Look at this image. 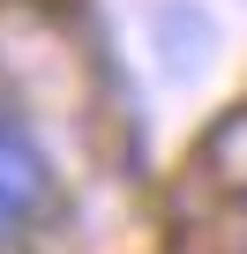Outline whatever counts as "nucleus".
Returning a JSON list of instances; mask_svg holds the SVG:
<instances>
[{"mask_svg":"<svg viewBox=\"0 0 247 254\" xmlns=\"http://www.w3.org/2000/svg\"><path fill=\"white\" fill-rule=\"evenodd\" d=\"M53 165H45V150L30 142V127L23 120H8L0 112V247L8 239H23L30 224H45V209H53Z\"/></svg>","mask_w":247,"mask_h":254,"instance_id":"1","label":"nucleus"}]
</instances>
